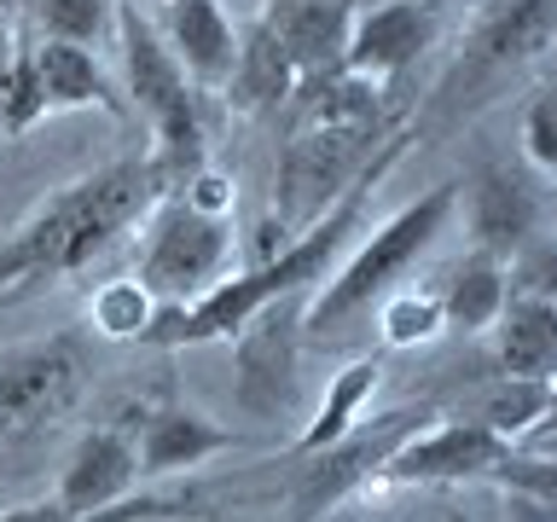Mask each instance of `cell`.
<instances>
[{
	"label": "cell",
	"mask_w": 557,
	"mask_h": 522,
	"mask_svg": "<svg viewBox=\"0 0 557 522\" xmlns=\"http://www.w3.org/2000/svg\"><path fill=\"white\" fill-rule=\"evenodd\" d=\"M134 447H139V476H181L221 452H238V430L215 424L198 407H146L134 418Z\"/></svg>",
	"instance_id": "7c38bea8"
},
{
	"label": "cell",
	"mask_w": 557,
	"mask_h": 522,
	"mask_svg": "<svg viewBox=\"0 0 557 522\" xmlns=\"http://www.w3.org/2000/svg\"><path fill=\"white\" fill-rule=\"evenodd\" d=\"M7 47H12V29L0 24V64H7Z\"/></svg>",
	"instance_id": "d6a6232c"
},
{
	"label": "cell",
	"mask_w": 557,
	"mask_h": 522,
	"mask_svg": "<svg viewBox=\"0 0 557 522\" xmlns=\"http://www.w3.org/2000/svg\"><path fill=\"white\" fill-rule=\"evenodd\" d=\"M377 383H383V360H377V355H360V360H348L343 372H331L320 407H313V418L302 424V435H296V452L308 459V452L343 442V435L360 424V412L372 407Z\"/></svg>",
	"instance_id": "7402d4cb"
},
{
	"label": "cell",
	"mask_w": 557,
	"mask_h": 522,
	"mask_svg": "<svg viewBox=\"0 0 557 522\" xmlns=\"http://www.w3.org/2000/svg\"><path fill=\"white\" fill-rule=\"evenodd\" d=\"M511 442H499L476 418H453V424H424L389 452L377 470V487H447V482H476L487 476Z\"/></svg>",
	"instance_id": "9c48e42d"
},
{
	"label": "cell",
	"mask_w": 557,
	"mask_h": 522,
	"mask_svg": "<svg viewBox=\"0 0 557 522\" xmlns=\"http://www.w3.org/2000/svg\"><path fill=\"white\" fill-rule=\"evenodd\" d=\"M552 215H557V186H552Z\"/></svg>",
	"instance_id": "e575fe53"
},
{
	"label": "cell",
	"mask_w": 557,
	"mask_h": 522,
	"mask_svg": "<svg viewBox=\"0 0 557 522\" xmlns=\"http://www.w3.org/2000/svg\"><path fill=\"white\" fill-rule=\"evenodd\" d=\"M268 7H273V0H268Z\"/></svg>",
	"instance_id": "74e56055"
},
{
	"label": "cell",
	"mask_w": 557,
	"mask_h": 522,
	"mask_svg": "<svg viewBox=\"0 0 557 522\" xmlns=\"http://www.w3.org/2000/svg\"><path fill=\"white\" fill-rule=\"evenodd\" d=\"M296 82H302V70L290 64V52L278 47V35L256 17V24L238 35V64H233V82H226L221 94L233 99L238 111L261 116V111H285Z\"/></svg>",
	"instance_id": "d6986e66"
},
{
	"label": "cell",
	"mask_w": 557,
	"mask_h": 522,
	"mask_svg": "<svg viewBox=\"0 0 557 522\" xmlns=\"http://www.w3.org/2000/svg\"><path fill=\"white\" fill-rule=\"evenodd\" d=\"M435 29H442V17H435L430 0H377V7H355L343 70L383 87L407 64L424 59V47H435Z\"/></svg>",
	"instance_id": "30bf717a"
},
{
	"label": "cell",
	"mask_w": 557,
	"mask_h": 522,
	"mask_svg": "<svg viewBox=\"0 0 557 522\" xmlns=\"http://www.w3.org/2000/svg\"><path fill=\"white\" fill-rule=\"evenodd\" d=\"M157 296L139 285V278H104V285L87 296V320H94L99 337H116V343H139L157 320Z\"/></svg>",
	"instance_id": "d4e9b609"
},
{
	"label": "cell",
	"mask_w": 557,
	"mask_h": 522,
	"mask_svg": "<svg viewBox=\"0 0 557 522\" xmlns=\"http://www.w3.org/2000/svg\"><path fill=\"white\" fill-rule=\"evenodd\" d=\"M407 146H412V128H389L377 139V151L355 169V181L331 198L325 215H313L302 233H290L273 256H261L256 268L226 273L215 290L198 296V302H163V308H157V320H151V331L139 343H151V348L233 343L238 331L250 325L256 313H268L273 302H296V296H308L348 256V244H355L360 221H366V203L383 191V181H389V169L407 157Z\"/></svg>",
	"instance_id": "6da1fadb"
},
{
	"label": "cell",
	"mask_w": 557,
	"mask_h": 522,
	"mask_svg": "<svg viewBox=\"0 0 557 522\" xmlns=\"http://www.w3.org/2000/svg\"><path fill=\"white\" fill-rule=\"evenodd\" d=\"M0 522H82V517H70L59 499H41V505H17V511H0Z\"/></svg>",
	"instance_id": "4dcf8cb0"
},
{
	"label": "cell",
	"mask_w": 557,
	"mask_h": 522,
	"mask_svg": "<svg viewBox=\"0 0 557 522\" xmlns=\"http://www.w3.org/2000/svg\"><path fill=\"white\" fill-rule=\"evenodd\" d=\"M261 24L278 35V47L290 52V64L308 76H331L343 70L348 24H355V0H273L261 12Z\"/></svg>",
	"instance_id": "2e32d148"
},
{
	"label": "cell",
	"mask_w": 557,
	"mask_h": 522,
	"mask_svg": "<svg viewBox=\"0 0 557 522\" xmlns=\"http://www.w3.org/2000/svg\"><path fill=\"white\" fill-rule=\"evenodd\" d=\"M546 395H552V383H540V377H499L494 389L482 395V407H476V424H487L499 435V442H529L534 424H540V412H546Z\"/></svg>",
	"instance_id": "484cf974"
},
{
	"label": "cell",
	"mask_w": 557,
	"mask_h": 522,
	"mask_svg": "<svg viewBox=\"0 0 557 522\" xmlns=\"http://www.w3.org/2000/svg\"><path fill=\"white\" fill-rule=\"evenodd\" d=\"M465 198V181H442L424 198H412L407 209H395L383 226H372L320 285H313L308 308H302V337L320 348H343L360 331V320L389 296L400 278L418 268V256L435 250V238L453 226Z\"/></svg>",
	"instance_id": "3957f363"
},
{
	"label": "cell",
	"mask_w": 557,
	"mask_h": 522,
	"mask_svg": "<svg viewBox=\"0 0 557 522\" xmlns=\"http://www.w3.org/2000/svg\"><path fill=\"white\" fill-rule=\"evenodd\" d=\"M296 343H302V313L290 302H273L233 337L238 348V407L256 418H273L296 395Z\"/></svg>",
	"instance_id": "8fae6325"
},
{
	"label": "cell",
	"mask_w": 557,
	"mask_h": 522,
	"mask_svg": "<svg viewBox=\"0 0 557 522\" xmlns=\"http://www.w3.org/2000/svg\"><path fill=\"white\" fill-rule=\"evenodd\" d=\"M82 383V360L70 343H29L0 355V424H29V418H47L70 407Z\"/></svg>",
	"instance_id": "5bb4252c"
},
{
	"label": "cell",
	"mask_w": 557,
	"mask_h": 522,
	"mask_svg": "<svg viewBox=\"0 0 557 522\" xmlns=\"http://www.w3.org/2000/svg\"><path fill=\"white\" fill-rule=\"evenodd\" d=\"M116 52H122V94H128V111L146 116L157 169H163L169 186H181L186 174H198L209 163L198 87H191L181 59L169 52V41L157 35V24L134 7V0H116Z\"/></svg>",
	"instance_id": "277c9868"
},
{
	"label": "cell",
	"mask_w": 557,
	"mask_h": 522,
	"mask_svg": "<svg viewBox=\"0 0 557 522\" xmlns=\"http://www.w3.org/2000/svg\"><path fill=\"white\" fill-rule=\"evenodd\" d=\"M139 482V447L128 424H94L76 435L70 459L59 470L52 499L82 522H134V517H169L163 505H122Z\"/></svg>",
	"instance_id": "ba28073f"
},
{
	"label": "cell",
	"mask_w": 557,
	"mask_h": 522,
	"mask_svg": "<svg viewBox=\"0 0 557 522\" xmlns=\"http://www.w3.org/2000/svg\"><path fill=\"white\" fill-rule=\"evenodd\" d=\"M487 482H499L511 499H529V505H546V511H557V452H505V459L487 470Z\"/></svg>",
	"instance_id": "83f0119b"
},
{
	"label": "cell",
	"mask_w": 557,
	"mask_h": 522,
	"mask_svg": "<svg viewBox=\"0 0 557 522\" xmlns=\"http://www.w3.org/2000/svg\"><path fill=\"white\" fill-rule=\"evenodd\" d=\"M169 191L151 151L116 157L82 181L41 198L24 221L0 238V308H17L24 296L59 285V278L94 268L111 244L151 215V203Z\"/></svg>",
	"instance_id": "7a4b0ae2"
},
{
	"label": "cell",
	"mask_w": 557,
	"mask_h": 522,
	"mask_svg": "<svg viewBox=\"0 0 557 522\" xmlns=\"http://www.w3.org/2000/svg\"><path fill=\"white\" fill-rule=\"evenodd\" d=\"M494 365L499 377H557V308L552 302H505V313L494 320Z\"/></svg>",
	"instance_id": "ffe728a7"
},
{
	"label": "cell",
	"mask_w": 557,
	"mask_h": 522,
	"mask_svg": "<svg viewBox=\"0 0 557 522\" xmlns=\"http://www.w3.org/2000/svg\"><path fill=\"white\" fill-rule=\"evenodd\" d=\"M552 35V0H494L476 24V41H470L459 76L470 82H494L505 70H517L522 59H534Z\"/></svg>",
	"instance_id": "e0dca14e"
},
{
	"label": "cell",
	"mask_w": 557,
	"mask_h": 522,
	"mask_svg": "<svg viewBox=\"0 0 557 522\" xmlns=\"http://www.w3.org/2000/svg\"><path fill=\"white\" fill-rule=\"evenodd\" d=\"M203 522H209V517H203Z\"/></svg>",
	"instance_id": "f35d334b"
},
{
	"label": "cell",
	"mask_w": 557,
	"mask_h": 522,
	"mask_svg": "<svg viewBox=\"0 0 557 522\" xmlns=\"http://www.w3.org/2000/svg\"><path fill=\"white\" fill-rule=\"evenodd\" d=\"M522 157L557 181V82L540 87L529 99V111H522Z\"/></svg>",
	"instance_id": "f546056e"
},
{
	"label": "cell",
	"mask_w": 557,
	"mask_h": 522,
	"mask_svg": "<svg viewBox=\"0 0 557 522\" xmlns=\"http://www.w3.org/2000/svg\"><path fill=\"white\" fill-rule=\"evenodd\" d=\"M540 452H557V435H546V442H534Z\"/></svg>",
	"instance_id": "836d02e7"
},
{
	"label": "cell",
	"mask_w": 557,
	"mask_h": 522,
	"mask_svg": "<svg viewBox=\"0 0 557 522\" xmlns=\"http://www.w3.org/2000/svg\"><path fill=\"white\" fill-rule=\"evenodd\" d=\"M546 435H557V377H552L546 412H540V424H534V435H529V447H534V442H546Z\"/></svg>",
	"instance_id": "1f68e13d"
},
{
	"label": "cell",
	"mask_w": 557,
	"mask_h": 522,
	"mask_svg": "<svg viewBox=\"0 0 557 522\" xmlns=\"http://www.w3.org/2000/svg\"><path fill=\"white\" fill-rule=\"evenodd\" d=\"M35 70H41L47 111H87L99 104L104 116H128V94L111 82V70L94 59V47L76 41H35Z\"/></svg>",
	"instance_id": "ac0fdd59"
},
{
	"label": "cell",
	"mask_w": 557,
	"mask_h": 522,
	"mask_svg": "<svg viewBox=\"0 0 557 522\" xmlns=\"http://www.w3.org/2000/svg\"><path fill=\"white\" fill-rule=\"evenodd\" d=\"M233 215H209V209L186 203V191H163L151 215L139 221V250H134V278L157 302H198L215 290L233 268Z\"/></svg>",
	"instance_id": "5b68a950"
},
{
	"label": "cell",
	"mask_w": 557,
	"mask_h": 522,
	"mask_svg": "<svg viewBox=\"0 0 557 522\" xmlns=\"http://www.w3.org/2000/svg\"><path fill=\"white\" fill-rule=\"evenodd\" d=\"M35 24L47 41L99 47L104 35H116V0H35Z\"/></svg>",
	"instance_id": "4316f807"
},
{
	"label": "cell",
	"mask_w": 557,
	"mask_h": 522,
	"mask_svg": "<svg viewBox=\"0 0 557 522\" xmlns=\"http://www.w3.org/2000/svg\"><path fill=\"white\" fill-rule=\"evenodd\" d=\"M435 290H442L447 331H465V337H482V331H494V320L505 313V302H511V290H505V261L487 256V250L459 256Z\"/></svg>",
	"instance_id": "44dd1931"
},
{
	"label": "cell",
	"mask_w": 557,
	"mask_h": 522,
	"mask_svg": "<svg viewBox=\"0 0 557 522\" xmlns=\"http://www.w3.org/2000/svg\"><path fill=\"white\" fill-rule=\"evenodd\" d=\"M157 35L169 41V52L181 59L198 94H221L233 82L238 64V29L221 12V0H163V24Z\"/></svg>",
	"instance_id": "4fadbf2b"
},
{
	"label": "cell",
	"mask_w": 557,
	"mask_h": 522,
	"mask_svg": "<svg viewBox=\"0 0 557 522\" xmlns=\"http://www.w3.org/2000/svg\"><path fill=\"white\" fill-rule=\"evenodd\" d=\"M453 522H465V517H453Z\"/></svg>",
	"instance_id": "d590c367"
},
{
	"label": "cell",
	"mask_w": 557,
	"mask_h": 522,
	"mask_svg": "<svg viewBox=\"0 0 557 522\" xmlns=\"http://www.w3.org/2000/svg\"><path fill=\"white\" fill-rule=\"evenodd\" d=\"M383 122H296V134L278 151V191L273 209L285 226H308L325 215L331 198L355 181V169L377 151Z\"/></svg>",
	"instance_id": "52a82bcc"
},
{
	"label": "cell",
	"mask_w": 557,
	"mask_h": 522,
	"mask_svg": "<svg viewBox=\"0 0 557 522\" xmlns=\"http://www.w3.org/2000/svg\"><path fill=\"white\" fill-rule=\"evenodd\" d=\"M0 430H7V424H0Z\"/></svg>",
	"instance_id": "8d00e7d4"
},
{
	"label": "cell",
	"mask_w": 557,
	"mask_h": 522,
	"mask_svg": "<svg viewBox=\"0 0 557 522\" xmlns=\"http://www.w3.org/2000/svg\"><path fill=\"white\" fill-rule=\"evenodd\" d=\"M447 331V313H442V290H412V285H395L389 296L377 302V337L383 348H424Z\"/></svg>",
	"instance_id": "cb8c5ba5"
},
{
	"label": "cell",
	"mask_w": 557,
	"mask_h": 522,
	"mask_svg": "<svg viewBox=\"0 0 557 522\" xmlns=\"http://www.w3.org/2000/svg\"><path fill=\"white\" fill-rule=\"evenodd\" d=\"M505 290L517 302H552L557 308V238H529L522 250L505 261Z\"/></svg>",
	"instance_id": "f1b7e54d"
},
{
	"label": "cell",
	"mask_w": 557,
	"mask_h": 522,
	"mask_svg": "<svg viewBox=\"0 0 557 522\" xmlns=\"http://www.w3.org/2000/svg\"><path fill=\"white\" fill-rule=\"evenodd\" d=\"M470 250H487L499 261H511L522 244L540 233V191L522 181L517 169L487 163L470 181Z\"/></svg>",
	"instance_id": "9a60e30c"
},
{
	"label": "cell",
	"mask_w": 557,
	"mask_h": 522,
	"mask_svg": "<svg viewBox=\"0 0 557 522\" xmlns=\"http://www.w3.org/2000/svg\"><path fill=\"white\" fill-rule=\"evenodd\" d=\"M47 111V94H41V70H35V41H17L7 47V64H0V134L24 139Z\"/></svg>",
	"instance_id": "603a6c76"
},
{
	"label": "cell",
	"mask_w": 557,
	"mask_h": 522,
	"mask_svg": "<svg viewBox=\"0 0 557 522\" xmlns=\"http://www.w3.org/2000/svg\"><path fill=\"white\" fill-rule=\"evenodd\" d=\"M435 418V407H395V412H377V418H360L343 442H331L320 452H308L302 476L290 487V517L296 522H320L331 517L343 499H360L377 487V470L389 464V452L407 442L412 430H424Z\"/></svg>",
	"instance_id": "8992f818"
}]
</instances>
